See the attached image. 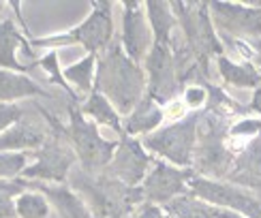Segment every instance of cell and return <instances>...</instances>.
<instances>
[{"label":"cell","instance_id":"83f0119b","mask_svg":"<svg viewBox=\"0 0 261 218\" xmlns=\"http://www.w3.org/2000/svg\"><path fill=\"white\" fill-rule=\"evenodd\" d=\"M135 218H171L167 214H163L156 205H144V210H141Z\"/></svg>","mask_w":261,"mask_h":218},{"label":"cell","instance_id":"3957f363","mask_svg":"<svg viewBox=\"0 0 261 218\" xmlns=\"http://www.w3.org/2000/svg\"><path fill=\"white\" fill-rule=\"evenodd\" d=\"M195 139H197V118H191L187 122L167 126L150 135L146 139V146L159 152L161 156L169 158L171 162H176V165H189Z\"/></svg>","mask_w":261,"mask_h":218},{"label":"cell","instance_id":"d4e9b609","mask_svg":"<svg viewBox=\"0 0 261 218\" xmlns=\"http://www.w3.org/2000/svg\"><path fill=\"white\" fill-rule=\"evenodd\" d=\"M17 190L15 184H3L0 182V218L11 216L13 208H11V195Z\"/></svg>","mask_w":261,"mask_h":218},{"label":"cell","instance_id":"277c9868","mask_svg":"<svg viewBox=\"0 0 261 218\" xmlns=\"http://www.w3.org/2000/svg\"><path fill=\"white\" fill-rule=\"evenodd\" d=\"M219 26L231 35L261 39V7H242L231 3H212Z\"/></svg>","mask_w":261,"mask_h":218},{"label":"cell","instance_id":"603a6c76","mask_svg":"<svg viewBox=\"0 0 261 218\" xmlns=\"http://www.w3.org/2000/svg\"><path fill=\"white\" fill-rule=\"evenodd\" d=\"M24 167V156L0 154V176H13Z\"/></svg>","mask_w":261,"mask_h":218},{"label":"cell","instance_id":"ba28073f","mask_svg":"<svg viewBox=\"0 0 261 218\" xmlns=\"http://www.w3.org/2000/svg\"><path fill=\"white\" fill-rule=\"evenodd\" d=\"M227 178L248 188H261V137L236 156Z\"/></svg>","mask_w":261,"mask_h":218},{"label":"cell","instance_id":"f546056e","mask_svg":"<svg viewBox=\"0 0 261 218\" xmlns=\"http://www.w3.org/2000/svg\"><path fill=\"white\" fill-rule=\"evenodd\" d=\"M251 45H253V49H257V53L261 56V39H253V41H251Z\"/></svg>","mask_w":261,"mask_h":218},{"label":"cell","instance_id":"5b68a950","mask_svg":"<svg viewBox=\"0 0 261 218\" xmlns=\"http://www.w3.org/2000/svg\"><path fill=\"white\" fill-rule=\"evenodd\" d=\"M187 178H189V173H182L178 169L165 165V162H159V165L152 169L150 176L146 178L141 193L152 201L169 203L171 199H176L184 190Z\"/></svg>","mask_w":261,"mask_h":218},{"label":"cell","instance_id":"5bb4252c","mask_svg":"<svg viewBox=\"0 0 261 218\" xmlns=\"http://www.w3.org/2000/svg\"><path fill=\"white\" fill-rule=\"evenodd\" d=\"M69 162H71V156L67 154V152L47 150L39 165L28 171V176H41V178H56V180H60L64 176V171H67Z\"/></svg>","mask_w":261,"mask_h":218},{"label":"cell","instance_id":"30bf717a","mask_svg":"<svg viewBox=\"0 0 261 218\" xmlns=\"http://www.w3.org/2000/svg\"><path fill=\"white\" fill-rule=\"evenodd\" d=\"M148 45V28L137 5H128L124 11V47L133 60L144 56Z\"/></svg>","mask_w":261,"mask_h":218},{"label":"cell","instance_id":"7c38bea8","mask_svg":"<svg viewBox=\"0 0 261 218\" xmlns=\"http://www.w3.org/2000/svg\"><path fill=\"white\" fill-rule=\"evenodd\" d=\"M219 69H221V77L227 84L236 86V88H253V90H257L261 86V73L251 62L238 64V62L229 60L227 56H219Z\"/></svg>","mask_w":261,"mask_h":218},{"label":"cell","instance_id":"e0dca14e","mask_svg":"<svg viewBox=\"0 0 261 218\" xmlns=\"http://www.w3.org/2000/svg\"><path fill=\"white\" fill-rule=\"evenodd\" d=\"M41 139V130L32 126H15L9 135L0 139V150L3 148H15V146H35Z\"/></svg>","mask_w":261,"mask_h":218},{"label":"cell","instance_id":"6da1fadb","mask_svg":"<svg viewBox=\"0 0 261 218\" xmlns=\"http://www.w3.org/2000/svg\"><path fill=\"white\" fill-rule=\"evenodd\" d=\"M101 86L122 112H128V109H133L141 94L144 75L120 49H114L103 62Z\"/></svg>","mask_w":261,"mask_h":218},{"label":"cell","instance_id":"4fadbf2b","mask_svg":"<svg viewBox=\"0 0 261 218\" xmlns=\"http://www.w3.org/2000/svg\"><path fill=\"white\" fill-rule=\"evenodd\" d=\"M171 218H223L225 210L210 208L197 197H176L167 203Z\"/></svg>","mask_w":261,"mask_h":218},{"label":"cell","instance_id":"7a4b0ae2","mask_svg":"<svg viewBox=\"0 0 261 218\" xmlns=\"http://www.w3.org/2000/svg\"><path fill=\"white\" fill-rule=\"evenodd\" d=\"M191 188L197 199L210 201L214 205H223V208L233 210L236 214L244 218H261V201L253 197V195L231 186V184H221L205 178H193Z\"/></svg>","mask_w":261,"mask_h":218},{"label":"cell","instance_id":"ffe728a7","mask_svg":"<svg viewBox=\"0 0 261 218\" xmlns=\"http://www.w3.org/2000/svg\"><path fill=\"white\" fill-rule=\"evenodd\" d=\"M17 212L21 218H45L47 203L41 199V195H21L17 201Z\"/></svg>","mask_w":261,"mask_h":218},{"label":"cell","instance_id":"d6986e66","mask_svg":"<svg viewBox=\"0 0 261 218\" xmlns=\"http://www.w3.org/2000/svg\"><path fill=\"white\" fill-rule=\"evenodd\" d=\"M51 197H54V201H56V205L60 208V212L67 218H90V214L86 212L84 205L75 199V195H69L64 190H54Z\"/></svg>","mask_w":261,"mask_h":218},{"label":"cell","instance_id":"cb8c5ba5","mask_svg":"<svg viewBox=\"0 0 261 218\" xmlns=\"http://www.w3.org/2000/svg\"><path fill=\"white\" fill-rule=\"evenodd\" d=\"M205 99H208V92L199 88V86H191V88H187V92H184V105H189L191 109L203 107Z\"/></svg>","mask_w":261,"mask_h":218},{"label":"cell","instance_id":"52a82bcc","mask_svg":"<svg viewBox=\"0 0 261 218\" xmlns=\"http://www.w3.org/2000/svg\"><path fill=\"white\" fill-rule=\"evenodd\" d=\"M75 124V144H77L80 156L84 158L86 167H101L112 158L114 146L107 144L99 137V133L94 130L92 124H86L80 116L73 118Z\"/></svg>","mask_w":261,"mask_h":218},{"label":"cell","instance_id":"ac0fdd59","mask_svg":"<svg viewBox=\"0 0 261 218\" xmlns=\"http://www.w3.org/2000/svg\"><path fill=\"white\" fill-rule=\"evenodd\" d=\"M86 109H88V114H92L96 120H99V122L112 124L114 128H120V120H118L116 112L110 107V103H107L101 94H92V99L88 101Z\"/></svg>","mask_w":261,"mask_h":218},{"label":"cell","instance_id":"4316f807","mask_svg":"<svg viewBox=\"0 0 261 218\" xmlns=\"http://www.w3.org/2000/svg\"><path fill=\"white\" fill-rule=\"evenodd\" d=\"M17 116H19L17 107H3V105H0V128L7 126L9 122H13Z\"/></svg>","mask_w":261,"mask_h":218},{"label":"cell","instance_id":"44dd1931","mask_svg":"<svg viewBox=\"0 0 261 218\" xmlns=\"http://www.w3.org/2000/svg\"><path fill=\"white\" fill-rule=\"evenodd\" d=\"M35 92V86L24 77H15V75H0V96H19Z\"/></svg>","mask_w":261,"mask_h":218},{"label":"cell","instance_id":"2e32d148","mask_svg":"<svg viewBox=\"0 0 261 218\" xmlns=\"http://www.w3.org/2000/svg\"><path fill=\"white\" fill-rule=\"evenodd\" d=\"M148 9H150L152 26H154V32H156V41L159 43H167L169 41V30H171V15H169L167 5L148 3Z\"/></svg>","mask_w":261,"mask_h":218},{"label":"cell","instance_id":"484cf974","mask_svg":"<svg viewBox=\"0 0 261 218\" xmlns=\"http://www.w3.org/2000/svg\"><path fill=\"white\" fill-rule=\"evenodd\" d=\"M184 114H187V105H184L182 101H171L165 107L163 120H167V122H178L180 118H184Z\"/></svg>","mask_w":261,"mask_h":218},{"label":"cell","instance_id":"7402d4cb","mask_svg":"<svg viewBox=\"0 0 261 218\" xmlns=\"http://www.w3.org/2000/svg\"><path fill=\"white\" fill-rule=\"evenodd\" d=\"M92 62H94V58L90 56V58H86L84 62L71 67V69L67 71L69 79H73L75 84H80L82 88H88V86H90V75H92Z\"/></svg>","mask_w":261,"mask_h":218},{"label":"cell","instance_id":"9c48e42d","mask_svg":"<svg viewBox=\"0 0 261 218\" xmlns=\"http://www.w3.org/2000/svg\"><path fill=\"white\" fill-rule=\"evenodd\" d=\"M148 167V156L144 154L135 141H124L120 152H118V158L114 162V173L120 180H124L126 184H135L144 178V171Z\"/></svg>","mask_w":261,"mask_h":218},{"label":"cell","instance_id":"8992f818","mask_svg":"<svg viewBox=\"0 0 261 218\" xmlns=\"http://www.w3.org/2000/svg\"><path fill=\"white\" fill-rule=\"evenodd\" d=\"M150 71V92L154 99L163 101L176 88V71H173V60L167 49V43H154L148 58Z\"/></svg>","mask_w":261,"mask_h":218},{"label":"cell","instance_id":"f1b7e54d","mask_svg":"<svg viewBox=\"0 0 261 218\" xmlns=\"http://www.w3.org/2000/svg\"><path fill=\"white\" fill-rule=\"evenodd\" d=\"M251 112H255L257 116H261V86L253 94V103H251Z\"/></svg>","mask_w":261,"mask_h":218},{"label":"cell","instance_id":"9a60e30c","mask_svg":"<svg viewBox=\"0 0 261 218\" xmlns=\"http://www.w3.org/2000/svg\"><path fill=\"white\" fill-rule=\"evenodd\" d=\"M161 120H163L161 109L152 103L150 99H146L144 103L135 109V114L130 116L128 124H126V130H128V133H144V130H150V128L159 126Z\"/></svg>","mask_w":261,"mask_h":218},{"label":"cell","instance_id":"8fae6325","mask_svg":"<svg viewBox=\"0 0 261 218\" xmlns=\"http://www.w3.org/2000/svg\"><path fill=\"white\" fill-rule=\"evenodd\" d=\"M75 37L82 39L86 43V47H90V49L103 47L112 37V17H110L107 5H101L96 9L92 13V17L75 32Z\"/></svg>","mask_w":261,"mask_h":218}]
</instances>
